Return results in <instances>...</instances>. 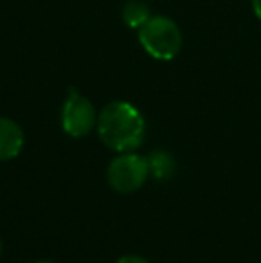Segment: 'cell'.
I'll return each mask as SVG.
<instances>
[{"label": "cell", "instance_id": "obj_1", "mask_svg": "<svg viewBox=\"0 0 261 263\" xmlns=\"http://www.w3.org/2000/svg\"><path fill=\"white\" fill-rule=\"evenodd\" d=\"M98 138L115 153H132L145 138V118L126 101L109 102L98 113Z\"/></svg>", "mask_w": 261, "mask_h": 263}, {"label": "cell", "instance_id": "obj_2", "mask_svg": "<svg viewBox=\"0 0 261 263\" xmlns=\"http://www.w3.org/2000/svg\"><path fill=\"white\" fill-rule=\"evenodd\" d=\"M138 38L145 52L159 61H172L183 49L181 29L167 16H150L138 29Z\"/></svg>", "mask_w": 261, "mask_h": 263}, {"label": "cell", "instance_id": "obj_3", "mask_svg": "<svg viewBox=\"0 0 261 263\" xmlns=\"http://www.w3.org/2000/svg\"><path fill=\"white\" fill-rule=\"evenodd\" d=\"M150 170L145 156L132 153H120L108 166V183L118 194H132L139 190L149 179Z\"/></svg>", "mask_w": 261, "mask_h": 263}, {"label": "cell", "instance_id": "obj_4", "mask_svg": "<svg viewBox=\"0 0 261 263\" xmlns=\"http://www.w3.org/2000/svg\"><path fill=\"white\" fill-rule=\"evenodd\" d=\"M97 120L98 115L95 106L75 90L70 91L61 109V125L66 135L72 138H83L97 127Z\"/></svg>", "mask_w": 261, "mask_h": 263}, {"label": "cell", "instance_id": "obj_5", "mask_svg": "<svg viewBox=\"0 0 261 263\" xmlns=\"http://www.w3.org/2000/svg\"><path fill=\"white\" fill-rule=\"evenodd\" d=\"M24 149V131L14 120L0 117V161L16 158Z\"/></svg>", "mask_w": 261, "mask_h": 263}, {"label": "cell", "instance_id": "obj_6", "mask_svg": "<svg viewBox=\"0 0 261 263\" xmlns=\"http://www.w3.org/2000/svg\"><path fill=\"white\" fill-rule=\"evenodd\" d=\"M147 161L150 176H154L157 181H167L175 174V159L168 151H152Z\"/></svg>", "mask_w": 261, "mask_h": 263}, {"label": "cell", "instance_id": "obj_7", "mask_svg": "<svg viewBox=\"0 0 261 263\" xmlns=\"http://www.w3.org/2000/svg\"><path fill=\"white\" fill-rule=\"evenodd\" d=\"M152 16L150 9L145 2L142 0H129L122 9V20L131 29H139L142 25L147 24V20Z\"/></svg>", "mask_w": 261, "mask_h": 263}, {"label": "cell", "instance_id": "obj_8", "mask_svg": "<svg viewBox=\"0 0 261 263\" xmlns=\"http://www.w3.org/2000/svg\"><path fill=\"white\" fill-rule=\"evenodd\" d=\"M116 263H149V261L145 258L138 256V254H126V256H122Z\"/></svg>", "mask_w": 261, "mask_h": 263}, {"label": "cell", "instance_id": "obj_9", "mask_svg": "<svg viewBox=\"0 0 261 263\" xmlns=\"http://www.w3.org/2000/svg\"><path fill=\"white\" fill-rule=\"evenodd\" d=\"M252 9H254L256 16L261 20V0H252Z\"/></svg>", "mask_w": 261, "mask_h": 263}, {"label": "cell", "instance_id": "obj_10", "mask_svg": "<svg viewBox=\"0 0 261 263\" xmlns=\"http://www.w3.org/2000/svg\"><path fill=\"white\" fill-rule=\"evenodd\" d=\"M34 263H54V261H47V260H42V261H34Z\"/></svg>", "mask_w": 261, "mask_h": 263}, {"label": "cell", "instance_id": "obj_11", "mask_svg": "<svg viewBox=\"0 0 261 263\" xmlns=\"http://www.w3.org/2000/svg\"><path fill=\"white\" fill-rule=\"evenodd\" d=\"M0 254H2V240H0Z\"/></svg>", "mask_w": 261, "mask_h": 263}]
</instances>
